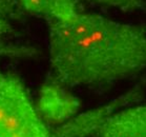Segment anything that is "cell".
Wrapping results in <instances>:
<instances>
[{
	"mask_svg": "<svg viewBox=\"0 0 146 137\" xmlns=\"http://www.w3.org/2000/svg\"><path fill=\"white\" fill-rule=\"evenodd\" d=\"M23 16L17 0H0V37L15 33L12 21L19 20Z\"/></svg>",
	"mask_w": 146,
	"mask_h": 137,
	"instance_id": "52a82bcc",
	"label": "cell"
},
{
	"mask_svg": "<svg viewBox=\"0 0 146 137\" xmlns=\"http://www.w3.org/2000/svg\"><path fill=\"white\" fill-rule=\"evenodd\" d=\"M143 98V86L137 84L110 102L84 113L77 114L65 124L50 129V137H93L95 132L113 114L124 108L139 104Z\"/></svg>",
	"mask_w": 146,
	"mask_h": 137,
	"instance_id": "3957f363",
	"label": "cell"
},
{
	"mask_svg": "<svg viewBox=\"0 0 146 137\" xmlns=\"http://www.w3.org/2000/svg\"><path fill=\"white\" fill-rule=\"evenodd\" d=\"M22 12L45 19L68 20L81 12L79 0H17Z\"/></svg>",
	"mask_w": 146,
	"mask_h": 137,
	"instance_id": "8992f818",
	"label": "cell"
},
{
	"mask_svg": "<svg viewBox=\"0 0 146 137\" xmlns=\"http://www.w3.org/2000/svg\"><path fill=\"white\" fill-rule=\"evenodd\" d=\"M80 107L79 98L50 73L41 86L36 104L41 120L50 129H54L76 116Z\"/></svg>",
	"mask_w": 146,
	"mask_h": 137,
	"instance_id": "277c9868",
	"label": "cell"
},
{
	"mask_svg": "<svg viewBox=\"0 0 146 137\" xmlns=\"http://www.w3.org/2000/svg\"><path fill=\"white\" fill-rule=\"evenodd\" d=\"M90 2L104 7H116L123 12L141 11L146 13L145 0H88Z\"/></svg>",
	"mask_w": 146,
	"mask_h": 137,
	"instance_id": "ba28073f",
	"label": "cell"
},
{
	"mask_svg": "<svg viewBox=\"0 0 146 137\" xmlns=\"http://www.w3.org/2000/svg\"><path fill=\"white\" fill-rule=\"evenodd\" d=\"M93 137H146V104H133L116 112Z\"/></svg>",
	"mask_w": 146,
	"mask_h": 137,
	"instance_id": "5b68a950",
	"label": "cell"
},
{
	"mask_svg": "<svg viewBox=\"0 0 146 137\" xmlns=\"http://www.w3.org/2000/svg\"><path fill=\"white\" fill-rule=\"evenodd\" d=\"M46 22L52 74L66 87L113 84L146 71V25L82 11Z\"/></svg>",
	"mask_w": 146,
	"mask_h": 137,
	"instance_id": "6da1fadb",
	"label": "cell"
},
{
	"mask_svg": "<svg viewBox=\"0 0 146 137\" xmlns=\"http://www.w3.org/2000/svg\"><path fill=\"white\" fill-rule=\"evenodd\" d=\"M38 54V51L34 47L18 45L0 41V57L9 58H32Z\"/></svg>",
	"mask_w": 146,
	"mask_h": 137,
	"instance_id": "9c48e42d",
	"label": "cell"
},
{
	"mask_svg": "<svg viewBox=\"0 0 146 137\" xmlns=\"http://www.w3.org/2000/svg\"><path fill=\"white\" fill-rule=\"evenodd\" d=\"M0 137H50L19 77L0 71Z\"/></svg>",
	"mask_w": 146,
	"mask_h": 137,
	"instance_id": "7a4b0ae2",
	"label": "cell"
}]
</instances>
